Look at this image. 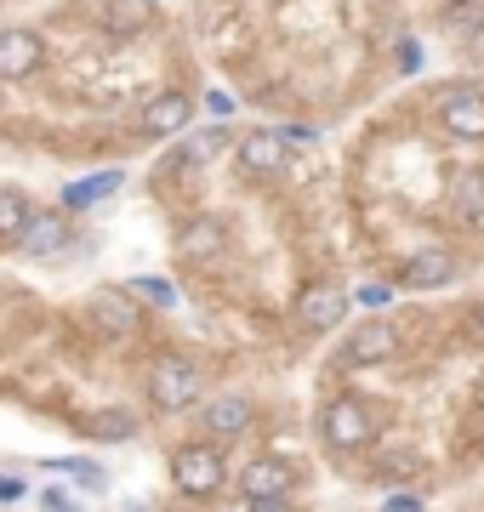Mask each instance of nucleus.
<instances>
[{
	"instance_id": "obj_16",
	"label": "nucleus",
	"mask_w": 484,
	"mask_h": 512,
	"mask_svg": "<svg viewBox=\"0 0 484 512\" xmlns=\"http://www.w3.org/2000/svg\"><path fill=\"white\" fill-rule=\"evenodd\" d=\"M285 165V137L274 126H257L240 137V171L245 177H280Z\"/></svg>"
},
{
	"instance_id": "obj_35",
	"label": "nucleus",
	"mask_w": 484,
	"mask_h": 512,
	"mask_svg": "<svg viewBox=\"0 0 484 512\" xmlns=\"http://www.w3.org/2000/svg\"><path fill=\"white\" fill-rule=\"evenodd\" d=\"M479 399H484V382H479Z\"/></svg>"
},
{
	"instance_id": "obj_1",
	"label": "nucleus",
	"mask_w": 484,
	"mask_h": 512,
	"mask_svg": "<svg viewBox=\"0 0 484 512\" xmlns=\"http://www.w3.org/2000/svg\"><path fill=\"white\" fill-rule=\"evenodd\" d=\"M200 393H205V376L188 353H160L149 376H143V399H149L154 416H183V410L200 404Z\"/></svg>"
},
{
	"instance_id": "obj_4",
	"label": "nucleus",
	"mask_w": 484,
	"mask_h": 512,
	"mask_svg": "<svg viewBox=\"0 0 484 512\" xmlns=\"http://www.w3.org/2000/svg\"><path fill=\"white\" fill-rule=\"evenodd\" d=\"M234 490L251 501V507H262V501H291V490H297V467L285 456H251L240 467V478H234Z\"/></svg>"
},
{
	"instance_id": "obj_24",
	"label": "nucleus",
	"mask_w": 484,
	"mask_h": 512,
	"mask_svg": "<svg viewBox=\"0 0 484 512\" xmlns=\"http://www.w3.org/2000/svg\"><path fill=\"white\" fill-rule=\"evenodd\" d=\"M46 467L63 473V478H80V490H103V484H109V473H103L92 456H57V461H46Z\"/></svg>"
},
{
	"instance_id": "obj_23",
	"label": "nucleus",
	"mask_w": 484,
	"mask_h": 512,
	"mask_svg": "<svg viewBox=\"0 0 484 512\" xmlns=\"http://www.w3.org/2000/svg\"><path fill=\"white\" fill-rule=\"evenodd\" d=\"M450 35H479L484 29V0H445V12H439Z\"/></svg>"
},
{
	"instance_id": "obj_31",
	"label": "nucleus",
	"mask_w": 484,
	"mask_h": 512,
	"mask_svg": "<svg viewBox=\"0 0 484 512\" xmlns=\"http://www.w3.org/2000/svg\"><path fill=\"white\" fill-rule=\"evenodd\" d=\"M205 109L217 114V120H228V114H234V97H228V92H211V97H205Z\"/></svg>"
},
{
	"instance_id": "obj_22",
	"label": "nucleus",
	"mask_w": 484,
	"mask_h": 512,
	"mask_svg": "<svg viewBox=\"0 0 484 512\" xmlns=\"http://www.w3.org/2000/svg\"><path fill=\"white\" fill-rule=\"evenodd\" d=\"M86 433H92V439H109V444H131L137 439V416H131V410H97V416L86 421Z\"/></svg>"
},
{
	"instance_id": "obj_2",
	"label": "nucleus",
	"mask_w": 484,
	"mask_h": 512,
	"mask_svg": "<svg viewBox=\"0 0 484 512\" xmlns=\"http://www.w3.org/2000/svg\"><path fill=\"white\" fill-rule=\"evenodd\" d=\"M314 433H319V444H325L331 456H359V450H371V439H376V416H371V404L365 399L336 393V399L319 404Z\"/></svg>"
},
{
	"instance_id": "obj_26",
	"label": "nucleus",
	"mask_w": 484,
	"mask_h": 512,
	"mask_svg": "<svg viewBox=\"0 0 484 512\" xmlns=\"http://www.w3.org/2000/svg\"><path fill=\"white\" fill-rule=\"evenodd\" d=\"M348 302H354V308H365V313H382V308L393 302V285H388V279H365V285H359Z\"/></svg>"
},
{
	"instance_id": "obj_20",
	"label": "nucleus",
	"mask_w": 484,
	"mask_h": 512,
	"mask_svg": "<svg viewBox=\"0 0 484 512\" xmlns=\"http://www.w3.org/2000/svg\"><path fill=\"white\" fill-rule=\"evenodd\" d=\"M35 217V200L23 188H0V245H18V234Z\"/></svg>"
},
{
	"instance_id": "obj_28",
	"label": "nucleus",
	"mask_w": 484,
	"mask_h": 512,
	"mask_svg": "<svg viewBox=\"0 0 484 512\" xmlns=\"http://www.w3.org/2000/svg\"><path fill=\"white\" fill-rule=\"evenodd\" d=\"M23 495H29V484L18 473H0V501H23Z\"/></svg>"
},
{
	"instance_id": "obj_33",
	"label": "nucleus",
	"mask_w": 484,
	"mask_h": 512,
	"mask_svg": "<svg viewBox=\"0 0 484 512\" xmlns=\"http://www.w3.org/2000/svg\"><path fill=\"white\" fill-rule=\"evenodd\" d=\"M473 325H479V336H484V302H479V313H473Z\"/></svg>"
},
{
	"instance_id": "obj_25",
	"label": "nucleus",
	"mask_w": 484,
	"mask_h": 512,
	"mask_svg": "<svg viewBox=\"0 0 484 512\" xmlns=\"http://www.w3.org/2000/svg\"><path fill=\"white\" fill-rule=\"evenodd\" d=\"M126 296L149 302V308H177V285H171V279H160V274H137Z\"/></svg>"
},
{
	"instance_id": "obj_27",
	"label": "nucleus",
	"mask_w": 484,
	"mask_h": 512,
	"mask_svg": "<svg viewBox=\"0 0 484 512\" xmlns=\"http://www.w3.org/2000/svg\"><path fill=\"white\" fill-rule=\"evenodd\" d=\"M376 512H428V507H422V495L399 490V495H388V501H382V507H376Z\"/></svg>"
},
{
	"instance_id": "obj_10",
	"label": "nucleus",
	"mask_w": 484,
	"mask_h": 512,
	"mask_svg": "<svg viewBox=\"0 0 484 512\" xmlns=\"http://www.w3.org/2000/svg\"><path fill=\"white\" fill-rule=\"evenodd\" d=\"M450 279H456V256L445 245H422V251H410L399 262V285L405 291H445Z\"/></svg>"
},
{
	"instance_id": "obj_5",
	"label": "nucleus",
	"mask_w": 484,
	"mask_h": 512,
	"mask_svg": "<svg viewBox=\"0 0 484 512\" xmlns=\"http://www.w3.org/2000/svg\"><path fill=\"white\" fill-rule=\"evenodd\" d=\"M433 120H439L450 137H462V143H484V92L479 86H445Z\"/></svg>"
},
{
	"instance_id": "obj_15",
	"label": "nucleus",
	"mask_w": 484,
	"mask_h": 512,
	"mask_svg": "<svg viewBox=\"0 0 484 512\" xmlns=\"http://www.w3.org/2000/svg\"><path fill=\"white\" fill-rule=\"evenodd\" d=\"M393 353H399V325H388V319H365V325L348 336L342 359H348V365H388Z\"/></svg>"
},
{
	"instance_id": "obj_34",
	"label": "nucleus",
	"mask_w": 484,
	"mask_h": 512,
	"mask_svg": "<svg viewBox=\"0 0 484 512\" xmlns=\"http://www.w3.org/2000/svg\"><path fill=\"white\" fill-rule=\"evenodd\" d=\"M126 512H149V507H137V501H126Z\"/></svg>"
},
{
	"instance_id": "obj_13",
	"label": "nucleus",
	"mask_w": 484,
	"mask_h": 512,
	"mask_svg": "<svg viewBox=\"0 0 484 512\" xmlns=\"http://www.w3.org/2000/svg\"><path fill=\"white\" fill-rule=\"evenodd\" d=\"M422 450L416 444H405V439H382L371 450V461H365V473L376 478V484H410V478H422Z\"/></svg>"
},
{
	"instance_id": "obj_6",
	"label": "nucleus",
	"mask_w": 484,
	"mask_h": 512,
	"mask_svg": "<svg viewBox=\"0 0 484 512\" xmlns=\"http://www.w3.org/2000/svg\"><path fill=\"white\" fill-rule=\"evenodd\" d=\"M200 427H205V444L245 439V433L257 427V404H251V393H217V399L200 410Z\"/></svg>"
},
{
	"instance_id": "obj_11",
	"label": "nucleus",
	"mask_w": 484,
	"mask_h": 512,
	"mask_svg": "<svg viewBox=\"0 0 484 512\" xmlns=\"http://www.w3.org/2000/svg\"><path fill=\"white\" fill-rule=\"evenodd\" d=\"M69 211H40L35 205V217H29V228L18 234V251L23 256H35V262H52V256L69 251Z\"/></svg>"
},
{
	"instance_id": "obj_9",
	"label": "nucleus",
	"mask_w": 484,
	"mask_h": 512,
	"mask_svg": "<svg viewBox=\"0 0 484 512\" xmlns=\"http://www.w3.org/2000/svg\"><path fill=\"white\" fill-rule=\"evenodd\" d=\"M177 256H183V262H223L228 256V222L211 217V211L188 217L183 228H177Z\"/></svg>"
},
{
	"instance_id": "obj_3",
	"label": "nucleus",
	"mask_w": 484,
	"mask_h": 512,
	"mask_svg": "<svg viewBox=\"0 0 484 512\" xmlns=\"http://www.w3.org/2000/svg\"><path fill=\"white\" fill-rule=\"evenodd\" d=\"M171 484L183 501H211V495H223L228 484V456L223 444H177L171 450Z\"/></svg>"
},
{
	"instance_id": "obj_19",
	"label": "nucleus",
	"mask_w": 484,
	"mask_h": 512,
	"mask_svg": "<svg viewBox=\"0 0 484 512\" xmlns=\"http://www.w3.org/2000/svg\"><path fill=\"white\" fill-rule=\"evenodd\" d=\"M450 200H456V217H467V228H484V171L479 165H467L462 177H456Z\"/></svg>"
},
{
	"instance_id": "obj_21",
	"label": "nucleus",
	"mask_w": 484,
	"mask_h": 512,
	"mask_svg": "<svg viewBox=\"0 0 484 512\" xmlns=\"http://www.w3.org/2000/svg\"><path fill=\"white\" fill-rule=\"evenodd\" d=\"M120 183H126L120 171H103V177H80V183L63 188V205H69V211H80V205H97V200H109Z\"/></svg>"
},
{
	"instance_id": "obj_7",
	"label": "nucleus",
	"mask_w": 484,
	"mask_h": 512,
	"mask_svg": "<svg viewBox=\"0 0 484 512\" xmlns=\"http://www.w3.org/2000/svg\"><path fill=\"white\" fill-rule=\"evenodd\" d=\"M348 291L342 285H331V279H319V285H308V291L297 296V325L308 330V336H331L342 319H348Z\"/></svg>"
},
{
	"instance_id": "obj_17",
	"label": "nucleus",
	"mask_w": 484,
	"mask_h": 512,
	"mask_svg": "<svg viewBox=\"0 0 484 512\" xmlns=\"http://www.w3.org/2000/svg\"><path fill=\"white\" fill-rule=\"evenodd\" d=\"M154 12H160V0H103L97 23H103L109 40H137L154 23Z\"/></svg>"
},
{
	"instance_id": "obj_18",
	"label": "nucleus",
	"mask_w": 484,
	"mask_h": 512,
	"mask_svg": "<svg viewBox=\"0 0 484 512\" xmlns=\"http://www.w3.org/2000/svg\"><path fill=\"white\" fill-rule=\"evenodd\" d=\"M228 143H234V137H228V126H205V131H194V137H188L177 154H171V165H177V171H194V165L217 160Z\"/></svg>"
},
{
	"instance_id": "obj_14",
	"label": "nucleus",
	"mask_w": 484,
	"mask_h": 512,
	"mask_svg": "<svg viewBox=\"0 0 484 512\" xmlns=\"http://www.w3.org/2000/svg\"><path fill=\"white\" fill-rule=\"evenodd\" d=\"M46 63V40L35 29H0V80H29Z\"/></svg>"
},
{
	"instance_id": "obj_30",
	"label": "nucleus",
	"mask_w": 484,
	"mask_h": 512,
	"mask_svg": "<svg viewBox=\"0 0 484 512\" xmlns=\"http://www.w3.org/2000/svg\"><path fill=\"white\" fill-rule=\"evenodd\" d=\"M399 69H405V74L422 69V46H416V40H405V46H399Z\"/></svg>"
},
{
	"instance_id": "obj_32",
	"label": "nucleus",
	"mask_w": 484,
	"mask_h": 512,
	"mask_svg": "<svg viewBox=\"0 0 484 512\" xmlns=\"http://www.w3.org/2000/svg\"><path fill=\"white\" fill-rule=\"evenodd\" d=\"M251 512H297L291 501H262V507H251Z\"/></svg>"
},
{
	"instance_id": "obj_12",
	"label": "nucleus",
	"mask_w": 484,
	"mask_h": 512,
	"mask_svg": "<svg viewBox=\"0 0 484 512\" xmlns=\"http://www.w3.org/2000/svg\"><path fill=\"white\" fill-rule=\"evenodd\" d=\"M86 313H92L97 336H109V342H131V336L143 330V308H137L126 291H97Z\"/></svg>"
},
{
	"instance_id": "obj_8",
	"label": "nucleus",
	"mask_w": 484,
	"mask_h": 512,
	"mask_svg": "<svg viewBox=\"0 0 484 512\" xmlns=\"http://www.w3.org/2000/svg\"><path fill=\"white\" fill-rule=\"evenodd\" d=\"M188 120H194V97H188V92H154L149 103L137 109V137L160 143V137L188 131Z\"/></svg>"
},
{
	"instance_id": "obj_29",
	"label": "nucleus",
	"mask_w": 484,
	"mask_h": 512,
	"mask_svg": "<svg viewBox=\"0 0 484 512\" xmlns=\"http://www.w3.org/2000/svg\"><path fill=\"white\" fill-rule=\"evenodd\" d=\"M40 507H46V512H80L75 495H63V490H46V495H40Z\"/></svg>"
}]
</instances>
